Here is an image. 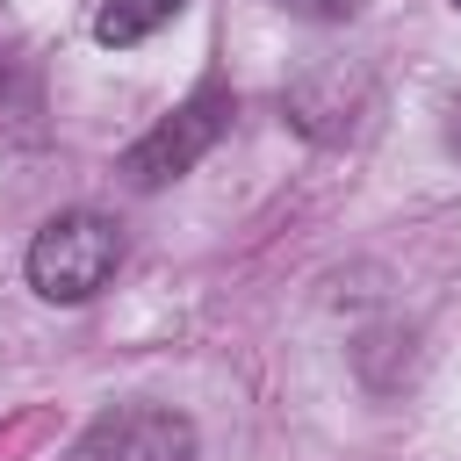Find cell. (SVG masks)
<instances>
[{
    "label": "cell",
    "instance_id": "6",
    "mask_svg": "<svg viewBox=\"0 0 461 461\" xmlns=\"http://www.w3.org/2000/svg\"><path fill=\"white\" fill-rule=\"evenodd\" d=\"M447 144L461 151V101H454V122H447Z\"/></svg>",
    "mask_w": 461,
    "mask_h": 461
},
{
    "label": "cell",
    "instance_id": "2",
    "mask_svg": "<svg viewBox=\"0 0 461 461\" xmlns=\"http://www.w3.org/2000/svg\"><path fill=\"white\" fill-rule=\"evenodd\" d=\"M223 130H230V86H202L194 101H180L158 130H144V137L122 151L130 187H166V180H180Z\"/></svg>",
    "mask_w": 461,
    "mask_h": 461
},
{
    "label": "cell",
    "instance_id": "5",
    "mask_svg": "<svg viewBox=\"0 0 461 461\" xmlns=\"http://www.w3.org/2000/svg\"><path fill=\"white\" fill-rule=\"evenodd\" d=\"M288 14H303V22H346L353 14V0H281Z\"/></svg>",
    "mask_w": 461,
    "mask_h": 461
},
{
    "label": "cell",
    "instance_id": "3",
    "mask_svg": "<svg viewBox=\"0 0 461 461\" xmlns=\"http://www.w3.org/2000/svg\"><path fill=\"white\" fill-rule=\"evenodd\" d=\"M187 454H194V425L158 403H122L94 418L86 439L72 447V461H187Z\"/></svg>",
    "mask_w": 461,
    "mask_h": 461
},
{
    "label": "cell",
    "instance_id": "4",
    "mask_svg": "<svg viewBox=\"0 0 461 461\" xmlns=\"http://www.w3.org/2000/svg\"><path fill=\"white\" fill-rule=\"evenodd\" d=\"M180 7H187V0H101V14H94V36H101L108 50H130V43L158 36V29H166Z\"/></svg>",
    "mask_w": 461,
    "mask_h": 461
},
{
    "label": "cell",
    "instance_id": "7",
    "mask_svg": "<svg viewBox=\"0 0 461 461\" xmlns=\"http://www.w3.org/2000/svg\"><path fill=\"white\" fill-rule=\"evenodd\" d=\"M454 7H461V0H454Z\"/></svg>",
    "mask_w": 461,
    "mask_h": 461
},
{
    "label": "cell",
    "instance_id": "1",
    "mask_svg": "<svg viewBox=\"0 0 461 461\" xmlns=\"http://www.w3.org/2000/svg\"><path fill=\"white\" fill-rule=\"evenodd\" d=\"M122 267V230L94 209H65L29 238V288L43 303H86L115 281Z\"/></svg>",
    "mask_w": 461,
    "mask_h": 461
}]
</instances>
